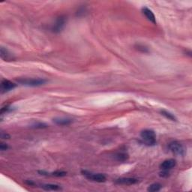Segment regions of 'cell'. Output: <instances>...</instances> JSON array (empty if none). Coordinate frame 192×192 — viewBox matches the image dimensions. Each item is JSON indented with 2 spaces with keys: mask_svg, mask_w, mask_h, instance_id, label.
I'll return each instance as SVG.
<instances>
[{
  "mask_svg": "<svg viewBox=\"0 0 192 192\" xmlns=\"http://www.w3.org/2000/svg\"><path fill=\"white\" fill-rule=\"evenodd\" d=\"M141 138L148 146H154L156 144V135L155 131L150 129L144 130L140 134Z\"/></svg>",
  "mask_w": 192,
  "mask_h": 192,
  "instance_id": "cell-1",
  "label": "cell"
},
{
  "mask_svg": "<svg viewBox=\"0 0 192 192\" xmlns=\"http://www.w3.org/2000/svg\"><path fill=\"white\" fill-rule=\"evenodd\" d=\"M138 180L135 178H120L116 181V183L119 185H135L137 183Z\"/></svg>",
  "mask_w": 192,
  "mask_h": 192,
  "instance_id": "cell-7",
  "label": "cell"
},
{
  "mask_svg": "<svg viewBox=\"0 0 192 192\" xmlns=\"http://www.w3.org/2000/svg\"><path fill=\"white\" fill-rule=\"evenodd\" d=\"M160 176L162 177H167L169 176V172H168V170H162V172L160 173Z\"/></svg>",
  "mask_w": 192,
  "mask_h": 192,
  "instance_id": "cell-18",
  "label": "cell"
},
{
  "mask_svg": "<svg viewBox=\"0 0 192 192\" xmlns=\"http://www.w3.org/2000/svg\"><path fill=\"white\" fill-rule=\"evenodd\" d=\"M168 148L172 153L176 155H183L184 148L178 141H172L168 144Z\"/></svg>",
  "mask_w": 192,
  "mask_h": 192,
  "instance_id": "cell-3",
  "label": "cell"
},
{
  "mask_svg": "<svg viewBox=\"0 0 192 192\" xmlns=\"http://www.w3.org/2000/svg\"><path fill=\"white\" fill-rule=\"evenodd\" d=\"M41 188H44V190H47V191H57V190L61 189L60 186L57 185H53V184L43 185L41 186Z\"/></svg>",
  "mask_w": 192,
  "mask_h": 192,
  "instance_id": "cell-13",
  "label": "cell"
},
{
  "mask_svg": "<svg viewBox=\"0 0 192 192\" xmlns=\"http://www.w3.org/2000/svg\"><path fill=\"white\" fill-rule=\"evenodd\" d=\"M0 52H1V54H0V55H1V58L2 59H4L5 61H10V60H13V59H14V58L13 57V55H12V54L11 53L9 52L6 48L2 47L1 51Z\"/></svg>",
  "mask_w": 192,
  "mask_h": 192,
  "instance_id": "cell-10",
  "label": "cell"
},
{
  "mask_svg": "<svg viewBox=\"0 0 192 192\" xmlns=\"http://www.w3.org/2000/svg\"><path fill=\"white\" fill-rule=\"evenodd\" d=\"M161 113H162V116H164V117H166L167 119H170V120L176 121V118L175 117V116L173 115V114L170 113V112L167 111V110H161Z\"/></svg>",
  "mask_w": 192,
  "mask_h": 192,
  "instance_id": "cell-14",
  "label": "cell"
},
{
  "mask_svg": "<svg viewBox=\"0 0 192 192\" xmlns=\"http://www.w3.org/2000/svg\"><path fill=\"white\" fill-rule=\"evenodd\" d=\"M83 175L86 176V177L89 180L94 181L97 182H104L106 181V177L104 175L101 173H91L87 171H82Z\"/></svg>",
  "mask_w": 192,
  "mask_h": 192,
  "instance_id": "cell-4",
  "label": "cell"
},
{
  "mask_svg": "<svg viewBox=\"0 0 192 192\" xmlns=\"http://www.w3.org/2000/svg\"><path fill=\"white\" fill-rule=\"evenodd\" d=\"M16 86H17V85L12 83L11 81L8 80H3L1 82V92L4 93V92H8L13 89Z\"/></svg>",
  "mask_w": 192,
  "mask_h": 192,
  "instance_id": "cell-6",
  "label": "cell"
},
{
  "mask_svg": "<svg viewBox=\"0 0 192 192\" xmlns=\"http://www.w3.org/2000/svg\"><path fill=\"white\" fill-rule=\"evenodd\" d=\"M114 157H115L116 160H117L118 162H126V160H128V155L126 153H118L116 154Z\"/></svg>",
  "mask_w": 192,
  "mask_h": 192,
  "instance_id": "cell-12",
  "label": "cell"
},
{
  "mask_svg": "<svg viewBox=\"0 0 192 192\" xmlns=\"http://www.w3.org/2000/svg\"><path fill=\"white\" fill-rule=\"evenodd\" d=\"M67 173L64 171H55L53 173H52V175L54 176H57V177H62V176H66Z\"/></svg>",
  "mask_w": 192,
  "mask_h": 192,
  "instance_id": "cell-16",
  "label": "cell"
},
{
  "mask_svg": "<svg viewBox=\"0 0 192 192\" xmlns=\"http://www.w3.org/2000/svg\"><path fill=\"white\" fill-rule=\"evenodd\" d=\"M161 188H162V185L159 183H154L152 184L151 185L149 186L147 188V191L149 192H156L160 191Z\"/></svg>",
  "mask_w": 192,
  "mask_h": 192,
  "instance_id": "cell-15",
  "label": "cell"
},
{
  "mask_svg": "<svg viewBox=\"0 0 192 192\" xmlns=\"http://www.w3.org/2000/svg\"><path fill=\"white\" fill-rule=\"evenodd\" d=\"M53 122L59 126H68L72 122V120L67 118H56L53 119Z\"/></svg>",
  "mask_w": 192,
  "mask_h": 192,
  "instance_id": "cell-11",
  "label": "cell"
},
{
  "mask_svg": "<svg viewBox=\"0 0 192 192\" xmlns=\"http://www.w3.org/2000/svg\"><path fill=\"white\" fill-rule=\"evenodd\" d=\"M65 25H66V17L61 16V17L57 18L55 23L53 25L51 30L53 32H57H57H61V31L63 30Z\"/></svg>",
  "mask_w": 192,
  "mask_h": 192,
  "instance_id": "cell-5",
  "label": "cell"
},
{
  "mask_svg": "<svg viewBox=\"0 0 192 192\" xmlns=\"http://www.w3.org/2000/svg\"><path fill=\"white\" fill-rule=\"evenodd\" d=\"M142 11L143 14L146 16V17L147 18L149 21H151L152 23H153L154 24L156 23V18H155V14H153V12L150 10L149 8H146V7H144V8H142Z\"/></svg>",
  "mask_w": 192,
  "mask_h": 192,
  "instance_id": "cell-9",
  "label": "cell"
},
{
  "mask_svg": "<svg viewBox=\"0 0 192 192\" xmlns=\"http://www.w3.org/2000/svg\"><path fill=\"white\" fill-rule=\"evenodd\" d=\"M176 166V161L174 159H167L164 161L160 165V168L162 170H169L173 168Z\"/></svg>",
  "mask_w": 192,
  "mask_h": 192,
  "instance_id": "cell-8",
  "label": "cell"
},
{
  "mask_svg": "<svg viewBox=\"0 0 192 192\" xmlns=\"http://www.w3.org/2000/svg\"><path fill=\"white\" fill-rule=\"evenodd\" d=\"M33 128H47L48 127V126H47L46 124H44V123H41V122H39V123H36V124L34 125Z\"/></svg>",
  "mask_w": 192,
  "mask_h": 192,
  "instance_id": "cell-17",
  "label": "cell"
},
{
  "mask_svg": "<svg viewBox=\"0 0 192 192\" xmlns=\"http://www.w3.org/2000/svg\"><path fill=\"white\" fill-rule=\"evenodd\" d=\"M1 137L2 139H9L10 138V136H9L8 134L6 133H3V132H2V135H1Z\"/></svg>",
  "mask_w": 192,
  "mask_h": 192,
  "instance_id": "cell-20",
  "label": "cell"
},
{
  "mask_svg": "<svg viewBox=\"0 0 192 192\" xmlns=\"http://www.w3.org/2000/svg\"><path fill=\"white\" fill-rule=\"evenodd\" d=\"M8 149V146L7 144H3V143H2L1 144H0V149L2 150V151H5V150H7Z\"/></svg>",
  "mask_w": 192,
  "mask_h": 192,
  "instance_id": "cell-19",
  "label": "cell"
},
{
  "mask_svg": "<svg viewBox=\"0 0 192 192\" xmlns=\"http://www.w3.org/2000/svg\"><path fill=\"white\" fill-rule=\"evenodd\" d=\"M17 82L25 86H39L44 84L47 82L44 79H19L17 80Z\"/></svg>",
  "mask_w": 192,
  "mask_h": 192,
  "instance_id": "cell-2",
  "label": "cell"
}]
</instances>
